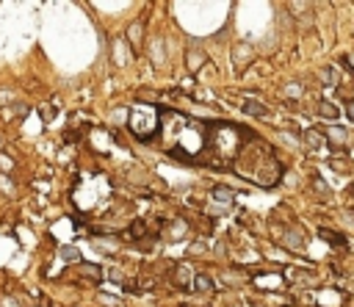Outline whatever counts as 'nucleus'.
<instances>
[{
	"mask_svg": "<svg viewBox=\"0 0 354 307\" xmlns=\"http://www.w3.org/2000/svg\"><path fill=\"white\" fill-rule=\"evenodd\" d=\"M318 235H321V241L332 244L335 249H346V238H343L340 233H335V230H329V227H318Z\"/></svg>",
	"mask_w": 354,
	"mask_h": 307,
	"instance_id": "obj_6",
	"label": "nucleus"
},
{
	"mask_svg": "<svg viewBox=\"0 0 354 307\" xmlns=\"http://www.w3.org/2000/svg\"><path fill=\"white\" fill-rule=\"evenodd\" d=\"M332 169H335V172H349V163H346V161H338V158H335V161H332Z\"/></svg>",
	"mask_w": 354,
	"mask_h": 307,
	"instance_id": "obj_17",
	"label": "nucleus"
},
{
	"mask_svg": "<svg viewBox=\"0 0 354 307\" xmlns=\"http://www.w3.org/2000/svg\"><path fill=\"white\" fill-rule=\"evenodd\" d=\"M191 288H194V291H199V293H210L216 285H213V280H210L208 274H197V277H194V282H191Z\"/></svg>",
	"mask_w": 354,
	"mask_h": 307,
	"instance_id": "obj_9",
	"label": "nucleus"
},
{
	"mask_svg": "<svg viewBox=\"0 0 354 307\" xmlns=\"http://www.w3.org/2000/svg\"><path fill=\"white\" fill-rule=\"evenodd\" d=\"M78 271L83 277H92V282H103V271H100V266H88V263H80Z\"/></svg>",
	"mask_w": 354,
	"mask_h": 307,
	"instance_id": "obj_12",
	"label": "nucleus"
},
{
	"mask_svg": "<svg viewBox=\"0 0 354 307\" xmlns=\"http://www.w3.org/2000/svg\"><path fill=\"white\" fill-rule=\"evenodd\" d=\"M241 108H244V114H249V116H269V108H266L263 103H255V100H244Z\"/></svg>",
	"mask_w": 354,
	"mask_h": 307,
	"instance_id": "obj_7",
	"label": "nucleus"
},
{
	"mask_svg": "<svg viewBox=\"0 0 354 307\" xmlns=\"http://www.w3.org/2000/svg\"><path fill=\"white\" fill-rule=\"evenodd\" d=\"M141 33H144V22H141V20L133 22V25L127 28V42H130V47H133V56H139V53H141V39H144Z\"/></svg>",
	"mask_w": 354,
	"mask_h": 307,
	"instance_id": "obj_4",
	"label": "nucleus"
},
{
	"mask_svg": "<svg viewBox=\"0 0 354 307\" xmlns=\"http://www.w3.org/2000/svg\"><path fill=\"white\" fill-rule=\"evenodd\" d=\"M233 169L238 172L244 180H252L255 186H263V188H271L280 183L282 177V163L277 161L274 150L269 144H263L260 139L249 141L244 147V152L238 155V161L233 163Z\"/></svg>",
	"mask_w": 354,
	"mask_h": 307,
	"instance_id": "obj_2",
	"label": "nucleus"
},
{
	"mask_svg": "<svg viewBox=\"0 0 354 307\" xmlns=\"http://www.w3.org/2000/svg\"><path fill=\"white\" fill-rule=\"evenodd\" d=\"M61 257H64L67 263H75L80 255H78V249H72V246H64V249H61Z\"/></svg>",
	"mask_w": 354,
	"mask_h": 307,
	"instance_id": "obj_14",
	"label": "nucleus"
},
{
	"mask_svg": "<svg viewBox=\"0 0 354 307\" xmlns=\"http://www.w3.org/2000/svg\"><path fill=\"white\" fill-rule=\"evenodd\" d=\"M210 197H213L216 202H222V205H230L235 194H233V188H227V186H216L213 191H210Z\"/></svg>",
	"mask_w": 354,
	"mask_h": 307,
	"instance_id": "obj_10",
	"label": "nucleus"
},
{
	"mask_svg": "<svg viewBox=\"0 0 354 307\" xmlns=\"http://www.w3.org/2000/svg\"><path fill=\"white\" fill-rule=\"evenodd\" d=\"M205 64V53L202 50H188V56H186V67H188V72H197L199 67Z\"/></svg>",
	"mask_w": 354,
	"mask_h": 307,
	"instance_id": "obj_8",
	"label": "nucleus"
},
{
	"mask_svg": "<svg viewBox=\"0 0 354 307\" xmlns=\"http://www.w3.org/2000/svg\"><path fill=\"white\" fill-rule=\"evenodd\" d=\"M324 133H327V141H329V147H343V141H346V133L343 130H340V127H327V130H324Z\"/></svg>",
	"mask_w": 354,
	"mask_h": 307,
	"instance_id": "obj_11",
	"label": "nucleus"
},
{
	"mask_svg": "<svg viewBox=\"0 0 354 307\" xmlns=\"http://www.w3.org/2000/svg\"><path fill=\"white\" fill-rule=\"evenodd\" d=\"M346 114H349V119L354 122V100H351V103H349V105H346Z\"/></svg>",
	"mask_w": 354,
	"mask_h": 307,
	"instance_id": "obj_18",
	"label": "nucleus"
},
{
	"mask_svg": "<svg viewBox=\"0 0 354 307\" xmlns=\"http://www.w3.org/2000/svg\"><path fill=\"white\" fill-rule=\"evenodd\" d=\"M161 125H163V105L158 103H144V100H136L127 111V130L133 133L136 141H158L161 136Z\"/></svg>",
	"mask_w": 354,
	"mask_h": 307,
	"instance_id": "obj_3",
	"label": "nucleus"
},
{
	"mask_svg": "<svg viewBox=\"0 0 354 307\" xmlns=\"http://www.w3.org/2000/svg\"><path fill=\"white\" fill-rule=\"evenodd\" d=\"M338 114H340V111L335 108L332 103H327V100L318 103V116H324V119H338Z\"/></svg>",
	"mask_w": 354,
	"mask_h": 307,
	"instance_id": "obj_13",
	"label": "nucleus"
},
{
	"mask_svg": "<svg viewBox=\"0 0 354 307\" xmlns=\"http://www.w3.org/2000/svg\"><path fill=\"white\" fill-rule=\"evenodd\" d=\"M313 186H316V191H318V194H321V197H324V199H327V197H329V191H327V183H324V180H318V177H316V180H313Z\"/></svg>",
	"mask_w": 354,
	"mask_h": 307,
	"instance_id": "obj_16",
	"label": "nucleus"
},
{
	"mask_svg": "<svg viewBox=\"0 0 354 307\" xmlns=\"http://www.w3.org/2000/svg\"><path fill=\"white\" fill-rule=\"evenodd\" d=\"M208 139H210V122L194 119L183 111L163 105V125L158 144L166 155L177 158L180 163H205L208 166Z\"/></svg>",
	"mask_w": 354,
	"mask_h": 307,
	"instance_id": "obj_1",
	"label": "nucleus"
},
{
	"mask_svg": "<svg viewBox=\"0 0 354 307\" xmlns=\"http://www.w3.org/2000/svg\"><path fill=\"white\" fill-rule=\"evenodd\" d=\"M321 80H324L327 86H335V69H332V67H324V69H321Z\"/></svg>",
	"mask_w": 354,
	"mask_h": 307,
	"instance_id": "obj_15",
	"label": "nucleus"
},
{
	"mask_svg": "<svg viewBox=\"0 0 354 307\" xmlns=\"http://www.w3.org/2000/svg\"><path fill=\"white\" fill-rule=\"evenodd\" d=\"M304 144L310 147V150H321V147H327V133L316 130V127H310V130H304Z\"/></svg>",
	"mask_w": 354,
	"mask_h": 307,
	"instance_id": "obj_5",
	"label": "nucleus"
}]
</instances>
